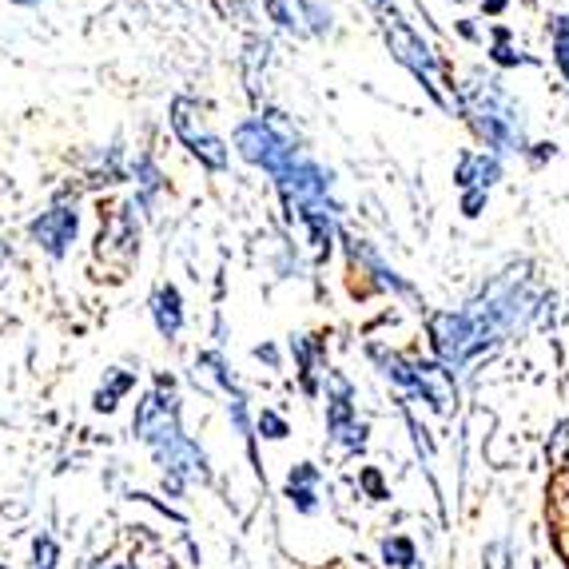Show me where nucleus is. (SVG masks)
Here are the masks:
<instances>
[{
	"mask_svg": "<svg viewBox=\"0 0 569 569\" xmlns=\"http://www.w3.org/2000/svg\"><path fill=\"white\" fill-rule=\"evenodd\" d=\"M462 112L475 120L478 136L502 152H522L526 136H522V112L510 96L493 80H470L462 84Z\"/></svg>",
	"mask_w": 569,
	"mask_h": 569,
	"instance_id": "1",
	"label": "nucleus"
},
{
	"mask_svg": "<svg viewBox=\"0 0 569 569\" xmlns=\"http://www.w3.org/2000/svg\"><path fill=\"white\" fill-rule=\"evenodd\" d=\"M236 148L247 163H256V168L271 171V176H279V171H287L299 160V140H295V132L287 128V120L279 112L239 123Z\"/></svg>",
	"mask_w": 569,
	"mask_h": 569,
	"instance_id": "2",
	"label": "nucleus"
},
{
	"mask_svg": "<svg viewBox=\"0 0 569 569\" xmlns=\"http://www.w3.org/2000/svg\"><path fill=\"white\" fill-rule=\"evenodd\" d=\"M279 191H283L287 208L291 216L299 219H315L335 216V203H331V171H323L319 163L311 160H295L287 171H279Z\"/></svg>",
	"mask_w": 569,
	"mask_h": 569,
	"instance_id": "3",
	"label": "nucleus"
},
{
	"mask_svg": "<svg viewBox=\"0 0 569 569\" xmlns=\"http://www.w3.org/2000/svg\"><path fill=\"white\" fill-rule=\"evenodd\" d=\"M132 430H136V438H140L143 447H152V455H156V450H163V447H171L176 438H183L176 382H171V379L156 382L152 395H148V399H143L140 407H136Z\"/></svg>",
	"mask_w": 569,
	"mask_h": 569,
	"instance_id": "4",
	"label": "nucleus"
},
{
	"mask_svg": "<svg viewBox=\"0 0 569 569\" xmlns=\"http://www.w3.org/2000/svg\"><path fill=\"white\" fill-rule=\"evenodd\" d=\"M168 112H171V128H176V136H180L183 148H188L196 160L208 163L211 171L228 168V143L219 140L208 123H203V112H200V104H196V100H188V96H176Z\"/></svg>",
	"mask_w": 569,
	"mask_h": 569,
	"instance_id": "5",
	"label": "nucleus"
},
{
	"mask_svg": "<svg viewBox=\"0 0 569 569\" xmlns=\"http://www.w3.org/2000/svg\"><path fill=\"white\" fill-rule=\"evenodd\" d=\"M77 231H80L77 203H52L48 211H40V219H32L29 236L40 243V251H48L52 259H60L68 247L77 243Z\"/></svg>",
	"mask_w": 569,
	"mask_h": 569,
	"instance_id": "6",
	"label": "nucleus"
},
{
	"mask_svg": "<svg viewBox=\"0 0 569 569\" xmlns=\"http://www.w3.org/2000/svg\"><path fill=\"white\" fill-rule=\"evenodd\" d=\"M156 462L163 466V482H168L171 490H180L183 482L208 478V458H203V450L196 447L191 438H176L171 447L156 450Z\"/></svg>",
	"mask_w": 569,
	"mask_h": 569,
	"instance_id": "7",
	"label": "nucleus"
},
{
	"mask_svg": "<svg viewBox=\"0 0 569 569\" xmlns=\"http://www.w3.org/2000/svg\"><path fill=\"white\" fill-rule=\"evenodd\" d=\"M410 390H422V399H427L438 415H450L458 402L455 375H450L447 367H438V362H415V367H410Z\"/></svg>",
	"mask_w": 569,
	"mask_h": 569,
	"instance_id": "8",
	"label": "nucleus"
},
{
	"mask_svg": "<svg viewBox=\"0 0 569 569\" xmlns=\"http://www.w3.org/2000/svg\"><path fill=\"white\" fill-rule=\"evenodd\" d=\"M112 251H123V263H128V259L140 251L132 208H116L112 219H108V228L100 231V247H96V256H112Z\"/></svg>",
	"mask_w": 569,
	"mask_h": 569,
	"instance_id": "9",
	"label": "nucleus"
},
{
	"mask_svg": "<svg viewBox=\"0 0 569 569\" xmlns=\"http://www.w3.org/2000/svg\"><path fill=\"white\" fill-rule=\"evenodd\" d=\"M502 176V163L493 160V156H486V152H466L462 160H458V171H455V180H458V188H478V191H486L493 180Z\"/></svg>",
	"mask_w": 569,
	"mask_h": 569,
	"instance_id": "10",
	"label": "nucleus"
},
{
	"mask_svg": "<svg viewBox=\"0 0 569 569\" xmlns=\"http://www.w3.org/2000/svg\"><path fill=\"white\" fill-rule=\"evenodd\" d=\"M152 319H156V331H160L163 339H176V335H180V327H183V299H180V291H176L171 283L156 287V295H152Z\"/></svg>",
	"mask_w": 569,
	"mask_h": 569,
	"instance_id": "11",
	"label": "nucleus"
},
{
	"mask_svg": "<svg viewBox=\"0 0 569 569\" xmlns=\"http://www.w3.org/2000/svg\"><path fill=\"white\" fill-rule=\"evenodd\" d=\"M136 387V375L132 370H108V379H104V387L96 390V399H92V407L100 410V415H112L116 407H120V399L128 395V390Z\"/></svg>",
	"mask_w": 569,
	"mask_h": 569,
	"instance_id": "12",
	"label": "nucleus"
},
{
	"mask_svg": "<svg viewBox=\"0 0 569 569\" xmlns=\"http://www.w3.org/2000/svg\"><path fill=\"white\" fill-rule=\"evenodd\" d=\"M315 482H319V470H315L311 462L295 466L291 478H287V493H291V502L299 506L303 513H311V510H315V490H311Z\"/></svg>",
	"mask_w": 569,
	"mask_h": 569,
	"instance_id": "13",
	"label": "nucleus"
},
{
	"mask_svg": "<svg viewBox=\"0 0 569 569\" xmlns=\"http://www.w3.org/2000/svg\"><path fill=\"white\" fill-rule=\"evenodd\" d=\"M553 60L569 80V17H553Z\"/></svg>",
	"mask_w": 569,
	"mask_h": 569,
	"instance_id": "14",
	"label": "nucleus"
},
{
	"mask_svg": "<svg viewBox=\"0 0 569 569\" xmlns=\"http://www.w3.org/2000/svg\"><path fill=\"white\" fill-rule=\"evenodd\" d=\"M136 180H140L143 203H148L156 196V191H160V171H156V163L148 160V156H140V160H136Z\"/></svg>",
	"mask_w": 569,
	"mask_h": 569,
	"instance_id": "15",
	"label": "nucleus"
},
{
	"mask_svg": "<svg viewBox=\"0 0 569 569\" xmlns=\"http://www.w3.org/2000/svg\"><path fill=\"white\" fill-rule=\"evenodd\" d=\"M32 569H57V558H60V550H57V541L48 538V533H40L37 541H32Z\"/></svg>",
	"mask_w": 569,
	"mask_h": 569,
	"instance_id": "16",
	"label": "nucleus"
},
{
	"mask_svg": "<svg viewBox=\"0 0 569 569\" xmlns=\"http://www.w3.org/2000/svg\"><path fill=\"white\" fill-rule=\"evenodd\" d=\"M263 9L276 17V24L279 29H287V32H299V17H295L291 9H287V0H263Z\"/></svg>",
	"mask_w": 569,
	"mask_h": 569,
	"instance_id": "17",
	"label": "nucleus"
},
{
	"mask_svg": "<svg viewBox=\"0 0 569 569\" xmlns=\"http://www.w3.org/2000/svg\"><path fill=\"white\" fill-rule=\"evenodd\" d=\"M382 553H387V558H395V566H407V561H415V546H410L407 538L387 541V546H382Z\"/></svg>",
	"mask_w": 569,
	"mask_h": 569,
	"instance_id": "18",
	"label": "nucleus"
},
{
	"mask_svg": "<svg viewBox=\"0 0 569 569\" xmlns=\"http://www.w3.org/2000/svg\"><path fill=\"white\" fill-rule=\"evenodd\" d=\"M219 9V17H228V20H243L247 17V9L256 4V0H211Z\"/></svg>",
	"mask_w": 569,
	"mask_h": 569,
	"instance_id": "19",
	"label": "nucleus"
},
{
	"mask_svg": "<svg viewBox=\"0 0 569 569\" xmlns=\"http://www.w3.org/2000/svg\"><path fill=\"white\" fill-rule=\"evenodd\" d=\"M259 430H263L267 438H287V422L276 410H263V415H259Z\"/></svg>",
	"mask_w": 569,
	"mask_h": 569,
	"instance_id": "20",
	"label": "nucleus"
},
{
	"mask_svg": "<svg viewBox=\"0 0 569 569\" xmlns=\"http://www.w3.org/2000/svg\"><path fill=\"white\" fill-rule=\"evenodd\" d=\"M558 518H561V526L569 530V470L561 475V482H558Z\"/></svg>",
	"mask_w": 569,
	"mask_h": 569,
	"instance_id": "21",
	"label": "nucleus"
},
{
	"mask_svg": "<svg viewBox=\"0 0 569 569\" xmlns=\"http://www.w3.org/2000/svg\"><path fill=\"white\" fill-rule=\"evenodd\" d=\"M493 60L498 64H526V57H513L510 44H506V32H498V48H493Z\"/></svg>",
	"mask_w": 569,
	"mask_h": 569,
	"instance_id": "22",
	"label": "nucleus"
},
{
	"mask_svg": "<svg viewBox=\"0 0 569 569\" xmlns=\"http://www.w3.org/2000/svg\"><path fill=\"white\" fill-rule=\"evenodd\" d=\"M486 561H490V569H506V541H493L486 550Z\"/></svg>",
	"mask_w": 569,
	"mask_h": 569,
	"instance_id": "23",
	"label": "nucleus"
},
{
	"mask_svg": "<svg viewBox=\"0 0 569 569\" xmlns=\"http://www.w3.org/2000/svg\"><path fill=\"white\" fill-rule=\"evenodd\" d=\"M482 203H486V191H466L462 211H466V216H478V211H482Z\"/></svg>",
	"mask_w": 569,
	"mask_h": 569,
	"instance_id": "24",
	"label": "nucleus"
},
{
	"mask_svg": "<svg viewBox=\"0 0 569 569\" xmlns=\"http://www.w3.org/2000/svg\"><path fill=\"white\" fill-rule=\"evenodd\" d=\"M566 450H569V427H561L558 442H553V455H566Z\"/></svg>",
	"mask_w": 569,
	"mask_h": 569,
	"instance_id": "25",
	"label": "nucleus"
},
{
	"mask_svg": "<svg viewBox=\"0 0 569 569\" xmlns=\"http://www.w3.org/2000/svg\"><path fill=\"white\" fill-rule=\"evenodd\" d=\"M482 4H486V9H490V12H502L506 0H482Z\"/></svg>",
	"mask_w": 569,
	"mask_h": 569,
	"instance_id": "26",
	"label": "nucleus"
},
{
	"mask_svg": "<svg viewBox=\"0 0 569 569\" xmlns=\"http://www.w3.org/2000/svg\"><path fill=\"white\" fill-rule=\"evenodd\" d=\"M84 569H100V566H84Z\"/></svg>",
	"mask_w": 569,
	"mask_h": 569,
	"instance_id": "27",
	"label": "nucleus"
}]
</instances>
